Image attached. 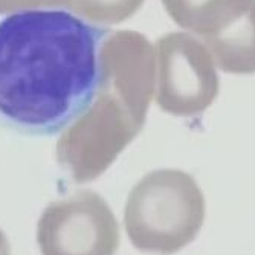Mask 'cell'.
Returning a JSON list of instances; mask_svg holds the SVG:
<instances>
[{"label": "cell", "mask_w": 255, "mask_h": 255, "mask_svg": "<svg viewBox=\"0 0 255 255\" xmlns=\"http://www.w3.org/2000/svg\"><path fill=\"white\" fill-rule=\"evenodd\" d=\"M145 0H66V8L98 25H117L130 18Z\"/></svg>", "instance_id": "9"}, {"label": "cell", "mask_w": 255, "mask_h": 255, "mask_svg": "<svg viewBox=\"0 0 255 255\" xmlns=\"http://www.w3.org/2000/svg\"><path fill=\"white\" fill-rule=\"evenodd\" d=\"M157 106L176 117H196L219 95L216 63L206 46L185 32H170L154 44Z\"/></svg>", "instance_id": "4"}, {"label": "cell", "mask_w": 255, "mask_h": 255, "mask_svg": "<svg viewBox=\"0 0 255 255\" xmlns=\"http://www.w3.org/2000/svg\"><path fill=\"white\" fill-rule=\"evenodd\" d=\"M205 220V197L193 176L156 170L130 191L124 211L126 233L142 252L171 255L196 240Z\"/></svg>", "instance_id": "2"}, {"label": "cell", "mask_w": 255, "mask_h": 255, "mask_svg": "<svg viewBox=\"0 0 255 255\" xmlns=\"http://www.w3.org/2000/svg\"><path fill=\"white\" fill-rule=\"evenodd\" d=\"M252 0H162L177 25L203 41L233 26L249 9Z\"/></svg>", "instance_id": "7"}, {"label": "cell", "mask_w": 255, "mask_h": 255, "mask_svg": "<svg viewBox=\"0 0 255 255\" xmlns=\"http://www.w3.org/2000/svg\"><path fill=\"white\" fill-rule=\"evenodd\" d=\"M37 242L43 255H115L120 225L98 193L81 190L44 208Z\"/></svg>", "instance_id": "5"}, {"label": "cell", "mask_w": 255, "mask_h": 255, "mask_svg": "<svg viewBox=\"0 0 255 255\" xmlns=\"http://www.w3.org/2000/svg\"><path fill=\"white\" fill-rule=\"evenodd\" d=\"M203 43L223 72L255 74V0L233 26Z\"/></svg>", "instance_id": "8"}, {"label": "cell", "mask_w": 255, "mask_h": 255, "mask_svg": "<svg viewBox=\"0 0 255 255\" xmlns=\"http://www.w3.org/2000/svg\"><path fill=\"white\" fill-rule=\"evenodd\" d=\"M0 255H11L9 242L2 229H0Z\"/></svg>", "instance_id": "11"}, {"label": "cell", "mask_w": 255, "mask_h": 255, "mask_svg": "<svg viewBox=\"0 0 255 255\" xmlns=\"http://www.w3.org/2000/svg\"><path fill=\"white\" fill-rule=\"evenodd\" d=\"M100 86H107L145 123L154 89V48L136 31L110 32L100 49Z\"/></svg>", "instance_id": "6"}, {"label": "cell", "mask_w": 255, "mask_h": 255, "mask_svg": "<svg viewBox=\"0 0 255 255\" xmlns=\"http://www.w3.org/2000/svg\"><path fill=\"white\" fill-rule=\"evenodd\" d=\"M144 124L117 92L101 84L90 107L61 131L57 142L58 164L77 183L95 180Z\"/></svg>", "instance_id": "3"}, {"label": "cell", "mask_w": 255, "mask_h": 255, "mask_svg": "<svg viewBox=\"0 0 255 255\" xmlns=\"http://www.w3.org/2000/svg\"><path fill=\"white\" fill-rule=\"evenodd\" d=\"M40 8H66V0H0V14H14Z\"/></svg>", "instance_id": "10"}, {"label": "cell", "mask_w": 255, "mask_h": 255, "mask_svg": "<svg viewBox=\"0 0 255 255\" xmlns=\"http://www.w3.org/2000/svg\"><path fill=\"white\" fill-rule=\"evenodd\" d=\"M112 31L64 9L0 21V124L26 134L63 131L94 103L100 49Z\"/></svg>", "instance_id": "1"}]
</instances>
